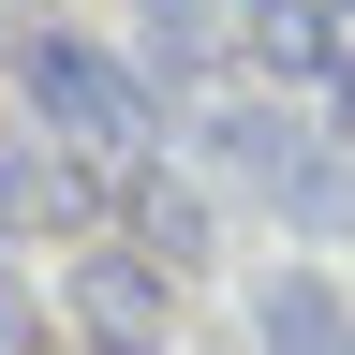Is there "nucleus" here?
Segmentation results:
<instances>
[{"label": "nucleus", "instance_id": "1", "mask_svg": "<svg viewBox=\"0 0 355 355\" xmlns=\"http://www.w3.org/2000/svg\"><path fill=\"white\" fill-rule=\"evenodd\" d=\"M15 89H30V133H60L74 163H133L148 148V89H133L104 44H74V30H30L15 44Z\"/></svg>", "mask_w": 355, "mask_h": 355}, {"label": "nucleus", "instance_id": "2", "mask_svg": "<svg viewBox=\"0 0 355 355\" xmlns=\"http://www.w3.org/2000/svg\"><path fill=\"white\" fill-rule=\"evenodd\" d=\"M207 163H237L282 222H355V148H326V133L282 119V104H222L207 119Z\"/></svg>", "mask_w": 355, "mask_h": 355}, {"label": "nucleus", "instance_id": "3", "mask_svg": "<svg viewBox=\"0 0 355 355\" xmlns=\"http://www.w3.org/2000/svg\"><path fill=\"white\" fill-rule=\"evenodd\" d=\"M60 326L89 355H163V326H178V311H163V266L148 252H74L60 266Z\"/></svg>", "mask_w": 355, "mask_h": 355}, {"label": "nucleus", "instance_id": "4", "mask_svg": "<svg viewBox=\"0 0 355 355\" xmlns=\"http://www.w3.org/2000/svg\"><path fill=\"white\" fill-rule=\"evenodd\" d=\"M104 178H89L60 133H0V237H44V222H74Z\"/></svg>", "mask_w": 355, "mask_h": 355}, {"label": "nucleus", "instance_id": "5", "mask_svg": "<svg viewBox=\"0 0 355 355\" xmlns=\"http://www.w3.org/2000/svg\"><path fill=\"white\" fill-rule=\"evenodd\" d=\"M237 44H252V60L282 74V89H340V60H355L326 0H252V15H237Z\"/></svg>", "mask_w": 355, "mask_h": 355}, {"label": "nucleus", "instance_id": "6", "mask_svg": "<svg viewBox=\"0 0 355 355\" xmlns=\"http://www.w3.org/2000/svg\"><path fill=\"white\" fill-rule=\"evenodd\" d=\"M252 340H266V355H355V311H340V282L282 266V282L252 296Z\"/></svg>", "mask_w": 355, "mask_h": 355}, {"label": "nucleus", "instance_id": "7", "mask_svg": "<svg viewBox=\"0 0 355 355\" xmlns=\"http://www.w3.org/2000/svg\"><path fill=\"white\" fill-rule=\"evenodd\" d=\"M133 252H148V266H193L207 252V207L178 193V178H133Z\"/></svg>", "mask_w": 355, "mask_h": 355}, {"label": "nucleus", "instance_id": "8", "mask_svg": "<svg viewBox=\"0 0 355 355\" xmlns=\"http://www.w3.org/2000/svg\"><path fill=\"white\" fill-rule=\"evenodd\" d=\"M30 340V296H15V266H0V355H15Z\"/></svg>", "mask_w": 355, "mask_h": 355}, {"label": "nucleus", "instance_id": "9", "mask_svg": "<svg viewBox=\"0 0 355 355\" xmlns=\"http://www.w3.org/2000/svg\"><path fill=\"white\" fill-rule=\"evenodd\" d=\"M340 119H355V60H340Z\"/></svg>", "mask_w": 355, "mask_h": 355}]
</instances>
